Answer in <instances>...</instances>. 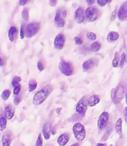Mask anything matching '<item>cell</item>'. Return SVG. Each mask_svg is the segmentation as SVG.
Here are the masks:
<instances>
[{
  "label": "cell",
  "mask_w": 127,
  "mask_h": 146,
  "mask_svg": "<svg viewBox=\"0 0 127 146\" xmlns=\"http://www.w3.org/2000/svg\"><path fill=\"white\" fill-rule=\"evenodd\" d=\"M54 91V87L51 84L46 85L41 89L37 91L33 97L32 103L34 106L41 105L47 99L51 92Z\"/></svg>",
  "instance_id": "1"
},
{
  "label": "cell",
  "mask_w": 127,
  "mask_h": 146,
  "mask_svg": "<svg viewBox=\"0 0 127 146\" xmlns=\"http://www.w3.org/2000/svg\"><path fill=\"white\" fill-rule=\"evenodd\" d=\"M125 87L122 85H118L111 91V100L114 104H118L121 102L126 95Z\"/></svg>",
  "instance_id": "2"
},
{
  "label": "cell",
  "mask_w": 127,
  "mask_h": 146,
  "mask_svg": "<svg viewBox=\"0 0 127 146\" xmlns=\"http://www.w3.org/2000/svg\"><path fill=\"white\" fill-rule=\"evenodd\" d=\"M67 11L65 8L61 7L57 11L54 17V24L58 28H63L66 24Z\"/></svg>",
  "instance_id": "3"
},
{
  "label": "cell",
  "mask_w": 127,
  "mask_h": 146,
  "mask_svg": "<svg viewBox=\"0 0 127 146\" xmlns=\"http://www.w3.org/2000/svg\"><path fill=\"white\" fill-rule=\"evenodd\" d=\"M59 69L62 74L66 76H70L74 73V66L70 61L62 59L59 64Z\"/></svg>",
  "instance_id": "4"
},
{
  "label": "cell",
  "mask_w": 127,
  "mask_h": 146,
  "mask_svg": "<svg viewBox=\"0 0 127 146\" xmlns=\"http://www.w3.org/2000/svg\"><path fill=\"white\" fill-rule=\"evenodd\" d=\"M73 134L78 142L84 141L86 137V129L84 125L80 123H76L72 127Z\"/></svg>",
  "instance_id": "5"
},
{
  "label": "cell",
  "mask_w": 127,
  "mask_h": 146,
  "mask_svg": "<svg viewBox=\"0 0 127 146\" xmlns=\"http://www.w3.org/2000/svg\"><path fill=\"white\" fill-rule=\"evenodd\" d=\"M101 16V11L95 7H88L85 10L86 19L89 22H93L99 18Z\"/></svg>",
  "instance_id": "6"
},
{
  "label": "cell",
  "mask_w": 127,
  "mask_h": 146,
  "mask_svg": "<svg viewBox=\"0 0 127 146\" xmlns=\"http://www.w3.org/2000/svg\"><path fill=\"white\" fill-rule=\"evenodd\" d=\"M41 29V24L39 22H32L26 26L25 36L31 38L37 34Z\"/></svg>",
  "instance_id": "7"
},
{
  "label": "cell",
  "mask_w": 127,
  "mask_h": 146,
  "mask_svg": "<svg viewBox=\"0 0 127 146\" xmlns=\"http://www.w3.org/2000/svg\"><path fill=\"white\" fill-rule=\"evenodd\" d=\"M87 98L85 96L82 97L77 103L76 106V111L81 117H84L88 108Z\"/></svg>",
  "instance_id": "8"
},
{
  "label": "cell",
  "mask_w": 127,
  "mask_h": 146,
  "mask_svg": "<svg viewBox=\"0 0 127 146\" xmlns=\"http://www.w3.org/2000/svg\"><path fill=\"white\" fill-rule=\"evenodd\" d=\"M108 121H109V114L106 111H104L99 115L97 121V128L98 131H101L105 129V128L108 125Z\"/></svg>",
  "instance_id": "9"
},
{
  "label": "cell",
  "mask_w": 127,
  "mask_h": 146,
  "mask_svg": "<svg viewBox=\"0 0 127 146\" xmlns=\"http://www.w3.org/2000/svg\"><path fill=\"white\" fill-rule=\"evenodd\" d=\"M66 41V36L64 34L60 33L56 36L54 41V48L57 50H61L64 47Z\"/></svg>",
  "instance_id": "10"
},
{
  "label": "cell",
  "mask_w": 127,
  "mask_h": 146,
  "mask_svg": "<svg viewBox=\"0 0 127 146\" xmlns=\"http://www.w3.org/2000/svg\"><path fill=\"white\" fill-rule=\"evenodd\" d=\"M74 18L77 24H82L85 21V11L83 7H78L75 10L74 14Z\"/></svg>",
  "instance_id": "11"
},
{
  "label": "cell",
  "mask_w": 127,
  "mask_h": 146,
  "mask_svg": "<svg viewBox=\"0 0 127 146\" xmlns=\"http://www.w3.org/2000/svg\"><path fill=\"white\" fill-rule=\"evenodd\" d=\"M98 65V60L96 58H90L84 61L82 64L83 71L87 72Z\"/></svg>",
  "instance_id": "12"
},
{
  "label": "cell",
  "mask_w": 127,
  "mask_h": 146,
  "mask_svg": "<svg viewBox=\"0 0 127 146\" xmlns=\"http://www.w3.org/2000/svg\"><path fill=\"white\" fill-rule=\"evenodd\" d=\"M117 17L118 19L121 21L127 20V1L124 2L118 9Z\"/></svg>",
  "instance_id": "13"
},
{
  "label": "cell",
  "mask_w": 127,
  "mask_h": 146,
  "mask_svg": "<svg viewBox=\"0 0 127 146\" xmlns=\"http://www.w3.org/2000/svg\"><path fill=\"white\" fill-rule=\"evenodd\" d=\"M14 113H15V108L11 104H8L4 107V115L7 120H11L14 117Z\"/></svg>",
  "instance_id": "14"
},
{
  "label": "cell",
  "mask_w": 127,
  "mask_h": 146,
  "mask_svg": "<svg viewBox=\"0 0 127 146\" xmlns=\"http://www.w3.org/2000/svg\"><path fill=\"white\" fill-rule=\"evenodd\" d=\"M12 142V135L10 131L4 133L1 138V143L2 146H10Z\"/></svg>",
  "instance_id": "15"
},
{
  "label": "cell",
  "mask_w": 127,
  "mask_h": 146,
  "mask_svg": "<svg viewBox=\"0 0 127 146\" xmlns=\"http://www.w3.org/2000/svg\"><path fill=\"white\" fill-rule=\"evenodd\" d=\"M18 35V29L16 26H11L8 31V38L11 42H14Z\"/></svg>",
  "instance_id": "16"
},
{
  "label": "cell",
  "mask_w": 127,
  "mask_h": 146,
  "mask_svg": "<svg viewBox=\"0 0 127 146\" xmlns=\"http://www.w3.org/2000/svg\"><path fill=\"white\" fill-rule=\"evenodd\" d=\"M70 139V135L67 133H64L61 134L57 138V143L59 146H64L66 145L67 143L68 142Z\"/></svg>",
  "instance_id": "17"
},
{
  "label": "cell",
  "mask_w": 127,
  "mask_h": 146,
  "mask_svg": "<svg viewBox=\"0 0 127 146\" xmlns=\"http://www.w3.org/2000/svg\"><path fill=\"white\" fill-rule=\"evenodd\" d=\"M51 124H50L49 122L46 123L42 128V135L43 136H44V139L45 140L49 139L50 137H51Z\"/></svg>",
  "instance_id": "18"
},
{
  "label": "cell",
  "mask_w": 127,
  "mask_h": 146,
  "mask_svg": "<svg viewBox=\"0 0 127 146\" xmlns=\"http://www.w3.org/2000/svg\"><path fill=\"white\" fill-rule=\"evenodd\" d=\"M100 102V98L98 95H92L87 98L88 107H94Z\"/></svg>",
  "instance_id": "19"
},
{
  "label": "cell",
  "mask_w": 127,
  "mask_h": 146,
  "mask_svg": "<svg viewBox=\"0 0 127 146\" xmlns=\"http://www.w3.org/2000/svg\"><path fill=\"white\" fill-rule=\"evenodd\" d=\"M119 38V34L117 31H110L106 36V40L108 42L113 43L117 41Z\"/></svg>",
  "instance_id": "20"
},
{
  "label": "cell",
  "mask_w": 127,
  "mask_h": 146,
  "mask_svg": "<svg viewBox=\"0 0 127 146\" xmlns=\"http://www.w3.org/2000/svg\"><path fill=\"white\" fill-rule=\"evenodd\" d=\"M115 131L120 137H122V119L121 118H118L116 123Z\"/></svg>",
  "instance_id": "21"
},
{
  "label": "cell",
  "mask_w": 127,
  "mask_h": 146,
  "mask_svg": "<svg viewBox=\"0 0 127 146\" xmlns=\"http://www.w3.org/2000/svg\"><path fill=\"white\" fill-rule=\"evenodd\" d=\"M101 48V43L98 41H94L92 44L90 45V50L93 52H97L99 51Z\"/></svg>",
  "instance_id": "22"
},
{
  "label": "cell",
  "mask_w": 127,
  "mask_h": 146,
  "mask_svg": "<svg viewBox=\"0 0 127 146\" xmlns=\"http://www.w3.org/2000/svg\"><path fill=\"white\" fill-rule=\"evenodd\" d=\"M7 119L4 115H0V131H3L5 130L6 127H7Z\"/></svg>",
  "instance_id": "23"
},
{
  "label": "cell",
  "mask_w": 127,
  "mask_h": 146,
  "mask_svg": "<svg viewBox=\"0 0 127 146\" xmlns=\"http://www.w3.org/2000/svg\"><path fill=\"white\" fill-rule=\"evenodd\" d=\"M37 82L34 79L30 80L29 82V92H32L33 91L37 88Z\"/></svg>",
  "instance_id": "24"
},
{
  "label": "cell",
  "mask_w": 127,
  "mask_h": 146,
  "mask_svg": "<svg viewBox=\"0 0 127 146\" xmlns=\"http://www.w3.org/2000/svg\"><path fill=\"white\" fill-rule=\"evenodd\" d=\"M10 95H11V91L9 89H5L3 91V92L1 94V98L3 101H6L9 98Z\"/></svg>",
  "instance_id": "25"
},
{
  "label": "cell",
  "mask_w": 127,
  "mask_h": 146,
  "mask_svg": "<svg viewBox=\"0 0 127 146\" xmlns=\"http://www.w3.org/2000/svg\"><path fill=\"white\" fill-rule=\"evenodd\" d=\"M21 17L24 21H27L29 19V11L28 8H24L21 11Z\"/></svg>",
  "instance_id": "26"
},
{
  "label": "cell",
  "mask_w": 127,
  "mask_h": 146,
  "mask_svg": "<svg viewBox=\"0 0 127 146\" xmlns=\"http://www.w3.org/2000/svg\"><path fill=\"white\" fill-rule=\"evenodd\" d=\"M86 36L88 38V40H91V41H96V34L94 32H91V31H88V32L86 33Z\"/></svg>",
  "instance_id": "27"
},
{
  "label": "cell",
  "mask_w": 127,
  "mask_h": 146,
  "mask_svg": "<svg viewBox=\"0 0 127 146\" xmlns=\"http://www.w3.org/2000/svg\"><path fill=\"white\" fill-rule=\"evenodd\" d=\"M21 80V78L20 76H14V78H12V80H11V86H13V88H14V87H15L16 86L18 85V84H19Z\"/></svg>",
  "instance_id": "28"
},
{
  "label": "cell",
  "mask_w": 127,
  "mask_h": 146,
  "mask_svg": "<svg viewBox=\"0 0 127 146\" xmlns=\"http://www.w3.org/2000/svg\"><path fill=\"white\" fill-rule=\"evenodd\" d=\"M119 59H118V53H116L115 55H114V58L112 61V66L114 68H116L118 65H119Z\"/></svg>",
  "instance_id": "29"
},
{
  "label": "cell",
  "mask_w": 127,
  "mask_h": 146,
  "mask_svg": "<svg viewBox=\"0 0 127 146\" xmlns=\"http://www.w3.org/2000/svg\"><path fill=\"white\" fill-rule=\"evenodd\" d=\"M126 61V53L123 52L121 55V58H120V61H119V66L120 68H123L125 64Z\"/></svg>",
  "instance_id": "30"
},
{
  "label": "cell",
  "mask_w": 127,
  "mask_h": 146,
  "mask_svg": "<svg viewBox=\"0 0 127 146\" xmlns=\"http://www.w3.org/2000/svg\"><path fill=\"white\" fill-rule=\"evenodd\" d=\"M25 29H26V26L24 24H22L21 26V28H20V38L23 39V38L25 37Z\"/></svg>",
  "instance_id": "31"
},
{
  "label": "cell",
  "mask_w": 127,
  "mask_h": 146,
  "mask_svg": "<svg viewBox=\"0 0 127 146\" xmlns=\"http://www.w3.org/2000/svg\"><path fill=\"white\" fill-rule=\"evenodd\" d=\"M21 84H18V85L14 87V88H13V94H14V95L15 96L19 95V94H20V92H21Z\"/></svg>",
  "instance_id": "32"
},
{
  "label": "cell",
  "mask_w": 127,
  "mask_h": 146,
  "mask_svg": "<svg viewBox=\"0 0 127 146\" xmlns=\"http://www.w3.org/2000/svg\"><path fill=\"white\" fill-rule=\"evenodd\" d=\"M35 146H43V138L41 133L39 134L38 137H37V141H36Z\"/></svg>",
  "instance_id": "33"
},
{
  "label": "cell",
  "mask_w": 127,
  "mask_h": 146,
  "mask_svg": "<svg viewBox=\"0 0 127 146\" xmlns=\"http://www.w3.org/2000/svg\"><path fill=\"white\" fill-rule=\"evenodd\" d=\"M111 1L112 0H96L97 4L100 7H104L107 4H109L110 2H111Z\"/></svg>",
  "instance_id": "34"
},
{
  "label": "cell",
  "mask_w": 127,
  "mask_h": 146,
  "mask_svg": "<svg viewBox=\"0 0 127 146\" xmlns=\"http://www.w3.org/2000/svg\"><path fill=\"white\" fill-rule=\"evenodd\" d=\"M21 100H22V96L21 95H17L14 97V104L15 106H18L19 104L21 103Z\"/></svg>",
  "instance_id": "35"
},
{
  "label": "cell",
  "mask_w": 127,
  "mask_h": 146,
  "mask_svg": "<svg viewBox=\"0 0 127 146\" xmlns=\"http://www.w3.org/2000/svg\"><path fill=\"white\" fill-rule=\"evenodd\" d=\"M37 68L39 71H43L45 68V64L42 61H39L37 62Z\"/></svg>",
  "instance_id": "36"
},
{
  "label": "cell",
  "mask_w": 127,
  "mask_h": 146,
  "mask_svg": "<svg viewBox=\"0 0 127 146\" xmlns=\"http://www.w3.org/2000/svg\"><path fill=\"white\" fill-rule=\"evenodd\" d=\"M74 43H75L76 45L77 46H80V45H82L83 44V39L79 36H75L74 38Z\"/></svg>",
  "instance_id": "37"
},
{
  "label": "cell",
  "mask_w": 127,
  "mask_h": 146,
  "mask_svg": "<svg viewBox=\"0 0 127 146\" xmlns=\"http://www.w3.org/2000/svg\"><path fill=\"white\" fill-rule=\"evenodd\" d=\"M30 1H31V0H19V4L21 6V7H23V6H25L26 4H29Z\"/></svg>",
  "instance_id": "38"
},
{
  "label": "cell",
  "mask_w": 127,
  "mask_h": 146,
  "mask_svg": "<svg viewBox=\"0 0 127 146\" xmlns=\"http://www.w3.org/2000/svg\"><path fill=\"white\" fill-rule=\"evenodd\" d=\"M117 14H118V12H116V10H114L112 12V14H111V21H114L116 19V18L117 17Z\"/></svg>",
  "instance_id": "39"
},
{
  "label": "cell",
  "mask_w": 127,
  "mask_h": 146,
  "mask_svg": "<svg viewBox=\"0 0 127 146\" xmlns=\"http://www.w3.org/2000/svg\"><path fill=\"white\" fill-rule=\"evenodd\" d=\"M124 121H125L126 124L127 125V106L125 107L124 110Z\"/></svg>",
  "instance_id": "40"
},
{
  "label": "cell",
  "mask_w": 127,
  "mask_h": 146,
  "mask_svg": "<svg viewBox=\"0 0 127 146\" xmlns=\"http://www.w3.org/2000/svg\"><path fill=\"white\" fill-rule=\"evenodd\" d=\"M58 0H49V5L51 7H55L56 4H57Z\"/></svg>",
  "instance_id": "41"
},
{
  "label": "cell",
  "mask_w": 127,
  "mask_h": 146,
  "mask_svg": "<svg viewBox=\"0 0 127 146\" xmlns=\"http://www.w3.org/2000/svg\"><path fill=\"white\" fill-rule=\"evenodd\" d=\"M5 64H6L5 60L4 59V58H2V57L0 56V66L1 67L4 66L5 65Z\"/></svg>",
  "instance_id": "42"
},
{
  "label": "cell",
  "mask_w": 127,
  "mask_h": 146,
  "mask_svg": "<svg viewBox=\"0 0 127 146\" xmlns=\"http://www.w3.org/2000/svg\"><path fill=\"white\" fill-rule=\"evenodd\" d=\"M86 1L87 4L88 5H92V4H94L95 3V0H86Z\"/></svg>",
  "instance_id": "43"
},
{
  "label": "cell",
  "mask_w": 127,
  "mask_h": 146,
  "mask_svg": "<svg viewBox=\"0 0 127 146\" xmlns=\"http://www.w3.org/2000/svg\"><path fill=\"white\" fill-rule=\"evenodd\" d=\"M96 146H107V145L106 143H98L96 145Z\"/></svg>",
  "instance_id": "44"
},
{
  "label": "cell",
  "mask_w": 127,
  "mask_h": 146,
  "mask_svg": "<svg viewBox=\"0 0 127 146\" xmlns=\"http://www.w3.org/2000/svg\"><path fill=\"white\" fill-rule=\"evenodd\" d=\"M70 146H79V143H76L72 144V145H71Z\"/></svg>",
  "instance_id": "45"
},
{
  "label": "cell",
  "mask_w": 127,
  "mask_h": 146,
  "mask_svg": "<svg viewBox=\"0 0 127 146\" xmlns=\"http://www.w3.org/2000/svg\"><path fill=\"white\" fill-rule=\"evenodd\" d=\"M125 100H126V105H127V90H126V92Z\"/></svg>",
  "instance_id": "46"
},
{
  "label": "cell",
  "mask_w": 127,
  "mask_h": 146,
  "mask_svg": "<svg viewBox=\"0 0 127 146\" xmlns=\"http://www.w3.org/2000/svg\"><path fill=\"white\" fill-rule=\"evenodd\" d=\"M47 146H50V145H47Z\"/></svg>",
  "instance_id": "47"
}]
</instances>
